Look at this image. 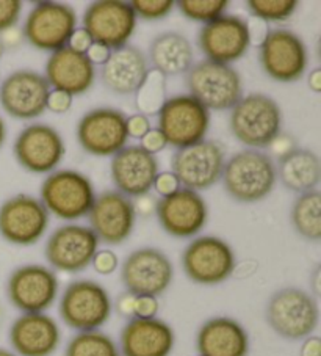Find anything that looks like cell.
Instances as JSON below:
<instances>
[{
	"label": "cell",
	"instance_id": "obj_13",
	"mask_svg": "<svg viewBox=\"0 0 321 356\" xmlns=\"http://www.w3.org/2000/svg\"><path fill=\"white\" fill-rule=\"evenodd\" d=\"M77 138L80 146L92 156H115L127 145V116L110 107L91 110L79 122Z\"/></svg>",
	"mask_w": 321,
	"mask_h": 356
},
{
	"label": "cell",
	"instance_id": "obj_47",
	"mask_svg": "<svg viewBox=\"0 0 321 356\" xmlns=\"http://www.w3.org/2000/svg\"><path fill=\"white\" fill-rule=\"evenodd\" d=\"M91 46H92V40L85 29H76V32L72 33L69 40V44H67V47H71L72 51L80 52V54L88 52V49Z\"/></svg>",
	"mask_w": 321,
	"mask_h": 356
},
{
	"label": "cell",
	"instance_id": "obj_24",
	"mask_svg": "<svg viewBox=\"0 0 321 356\" xmlns=\"http://www.w3.org/2000/svg\"><path fill=\"white\" fill-rule=\"evenodd\" d=\"M60 342L58 323L44 312L22 314L10 328V343L19 356H52Z\"/></svg>",
	"mask_w": 321,
	"mask_h": 356
},
{
	"label": "cell",
	"instance_id": "obj_50",
	"mask_svg": "<svg viewBox=\"0 0 321 356\" xmlns=\"http://www.w3.org/2000/svg\"><path fill=\"white\" fill-rule=\"evenodd\" d=\"M299 356H321V339L318 336H308L301 346Z\"/></svg>",
	"mask_w": 321,
	"mask_h": 356
},
{
	"label": "cell",
	"instance_id": "obj_15",
	"mask_svg": "<svg viewBox=\"0 0 321 356\" xmlns=\"http://www.w3.org/2000/svg\"><path fill=\"white\" fill-rule=\"evenodd\" d=\"M47 228V209L33 196L16 195L0 206V236L10 243L28 247L38 242Z\"/></svg>",
	"mask_w": 321,
	"mask_h": 356
},
{
	"label": "cell",
	"instance_id": "obj_31",
	"mask_svg": "<svg viewBox=\"0 0 321 356\" xmlns=\"http://www.w3.org/2000/svg\"><path fill=\"white\" fill-rule=\"evenodd\" d=\"M290 218L302 238L318 242L321 238V193L318 190L301 193L293 202Z\"/></svg>",
	"mask_w": 321,
	"mask_h": 356
},
{
	"label": "cell",
	"instance_id": "obj_44",
	"mask_svg": "<svg viewBox=\"0 0 321 356\" xmlns=\"http://www.w3.org/2000/svg\"><path fill=\"white\" fill-rule=\"evenodd\" d=\"M246 26H248V35H249V42L251 44H256L261 47L262 42L267 40L270 33V26L262 19H257V17H251V19H246Z\"/></svg>",
	"mask_w": 321,
	"mask_h": 356
},
{
	"label": "cell",
	"instance_id": "obj_54",
	"mask_svg": "<svg viewBox=\"0 0 321 356\" xmlns=\"http://www.w3.org/2000/svg\"><path fill=\"white\" fill-rule=\"evenodd\" d=\"M0 356H17L15 352H11L8 348H3L0 347Z\"/></svg>",
	"mask_w": 321,
	"mask_h": 356
},
{
	"label": "cell",
	"instance_id": "obj_52",
	"mask_svg": "<svg viewBox=\"0 0 321 356\" xmlns=\"http://www.w3.org/2000/svg\"><path fill=\"white\" fill-rule=\"evenodd\" d=\"M311 282H312L313 296L315 297H320V293H321V268H320V266L313 270Z\"/></svg>",
	"mask_w": 321,
	"mask_h": 356
},
{
	"label": "cell",
	"instance_id": "obj_3",
	"mask_svg": "<svg viewBox=\"0 0 321 356\" xmlns=\"http://www.w3.org/2000/svg\"><path fill=\"white\" fill-rule=\"evenodd\" d=\"M281 107L267 95L243 96L231 110V132L240 143L252 149L268 148L281 132Z\"/></svg>",
	"mask_w": 321,
	"mask_h": 356
},
{
	"label": "cell",
	"instance_id": "obj_6",
	"mask_svg": "<svg viewBox=\"0 0 321 356\" xmlns=\"http://www.w3.org/2000/svg\"><path fill=\"white\" fill-rule=\"evenodd\" d=\"M94 200L91 181L76 170L52 171L41 187V202L47 212L66 222L88 216Z\"/></svg>",
	"mask_w": 321,
	"mask_h": 356
},
{
	"label": "cell",
	"instance_id": "obj_26",
	"mask_svg": "<svg viewBox=\"0 0 321 356\" xmlns=\"http://www.w3.org/2000/svg\"><path fill=\"white\" fill-rule=\"evenodd\" d=\"M46 81L49 87L71 95H83L88 91L96 79V67L86 57V54L63 47L52 52L46 63Z\"/></svg>",
	"mask_w": 321,
	"mask_h": 356
},
{
	"label": "cell",
	"instance_id": "obj_32",
	"mask_svg": "<svg viewBox=\"0 0 321 356\" xmlns=\"http://www.w3.org/2000/svg\"><path fill=\"white\" fill-rule=\"evenodd\" d=\"M65 356H121L120 347L102 331H82L67 342Z\"/></svg>",
	"mask_w": 321,
	"mask_h": 356
},
{
	"label": "cell",
	"instance_id": "obj_27",
	"mask_svg": "<svg viewBox=\"0 0 321 356\" xmlns=\"http://www.w3.org/2000/svg\"><path fill=\"white\" fill-rule=\"evenodd\" d=\"M149 72V61L138 47L124 46L112 51L102 65L101 79L105 88L116 95H133Z\"/></svg>",
	"mask_w": 321,
	"mask_h": 356
},
{
	"label": "cell",
	"instance_id": "obj_46",
	"mask_svg": "<svg viewBox=\"0 0 321 356\" xmlns=\"http://www.w3.org/2000/svg\"><path fill=\"white\" fill-rule=\"evenodd\" d=\"M151 131V122L145 115H133L127 118V134L129 137L143 138Z\"/></svg>",
	"mask_w": 321,
	"mask_h": 356
},
{
	"label": "cell",
	"instance_id": "obj_5",
	"mask_svg": "<svg viewBox=\"0 0 321 356\" xmlns=\"http://www.w3.org/2000/svg\"><path fill=\"white\" fill-rule=\"evenodd\" d=\"M113 303L104 286L91 280H79L66 287L60 300V316L67 327L94 331L110 321Z\"/></svg>",
	"mask_w": 321,
	"mask_h": 356
},
{
	"label": "cell",
	"instance_id": "obj_38",
	"mask_svg": "<svg viewBox=\"0 0 321 356\" xmlns=\"http://www.w3.org/2000/svg\"><path fill=\"white\" fill-rule=\"evenodd\" d=\"M91 264L99 275H112L118 268L120 259L112 250H97Z\"/></svg>",
	"mask_w": 321,
	"mask_h": 356
},
{
	"label": "cell",
	"instance_id": "obj_28",
	"mask_svg": "<svg viewBox=\"0 0 321 356\" xmlns=\"http://www.w3.org/2000/svg\"><path fill=\"white\" fill-rule=\"evenodd\" d=\"M196 348L199 356H248L249 334L231 317H213L197 331Z\"/></svg>",
	"mask_w": 321,
	"mask_h": 356
},
{
	"label": "cell",
	"instance_id": "obj_40",
	"mask_svg": "<svg viewBox=\"0 0 321 356\" xmlns=\"http://www.w3.org/2000/svg\"><path fill=\"white\" fill-rule=\"evenodd\" d=\"M160 305L157 297H137L133 318H156Z\"/></svg>",
	"mask_w": 321,
	"mask_h": 356
},
{
	"label": "cell",
	"instance_id": "obj_36",
	"mask_svg": "<svg viewBox=\"0 0 321 356\" xmlns=\"http://www.w3.org/2000/svg\"><path fill=\"white\" fill-rule=\"evenodd\" d=\"M176 2L172 0H133L131 7L137 17L146 21H158L168 16Z\"/></svg>",
	"mask_w": 321,
	"mask_h": 356
},
{
	"label": "cell",
	"instance_id": "obj_30",
	"mask_svg": "<svg viewBox=\"0 0 321 356\" xmlns=\"http://www.w3.org/2000/svg\"><path fill=\"white\" fill-rule=\"evenodd\" d=\"M276 173L283 187L301 195L318 187L321 181V163L313 151L296 148L288 156L281 159Z\"/></svg>",
	"mask_w": 321,
	"mask_h": 356
},
{
	"label": "cell",
	"instance_id": "obj_35",
	"mask_svg": "<svg viewBox=\"0 0 321 356\" xmlns=\"http://www.w3.org/2000/svg\"><path fill=\"white\" fill-rule=\"evenodd\" d=\"M298 5L296 0H249L248 8L252 17L268 24L288 19L298 8Z\"/></svg>",
	"mask_w": 321,
	"mask_h": 356
},
{
	"label": "cell",
	"instance_id": "obj_45",
	"mask_svg": "<svg viewBox=\"0 0 321 356\" xmlns=\"http://www.w3.org/2000/svg\"><path fill=\"white\" fill-rule=\"evenodd\" d=\"M157 201L158 200L156 198V196H152L151 193L140 195V196H137V198L132 200L133 211L140 217H151L152 213H156Z\"/></svg>",
	"mask_w": 321,
	"mask_h": 356
},
{
	"label": "cell",
	"instance_id": "obj_16",
	"mask_svg": "<svg viewBox=\"0 0 321 356\" xmlns=\"http://www.w3.org/2000/svg\"><path fill=\"white\" fill-rule=\"evenodd\" d=\"M99 250V238L88 226L65 225L55 229L46 243V259L65 273H79L88 268Z\"/></svg>",
	"mask_w": 321,
	"mask_h": 356
},
{
	"label": "cell",
	"instance_id": "obj_1",
	"mask_svg": "<svg viewBox=\"0 0 321 356\" xmlns=\"http://www.w3.org/2000/svg\"><path fill=\"white\" fill-rule=\"evenodd\" d=\"M223 179L226 192L238 202H257L273 192L277 173L268 154L258 149H245L224 163Z\"/></svg>",
	"mask_w": 321,
	"mask_h": 356
},
{
	"label": "cell",
	"instance_id": "obj_22",
	"mask_svg": "<svg viewBox=\"0 0 321 356\" xmlns=\"http://www.w3.org/2000/svg\"><path fill=\"white\" fill-rule=\"evenodd\" d=\"M90 228L99 242L120 245L126 242L135 228L137 213L132 200L120 192H104L96 196L94 204L88 213Z\"/></svg>",
	"mask_w": 321,
	"mask_h": 356
},
{
	"label": "cell",
	"instance_id": "obj_17",
	"mask_svg": "<svg viewBox=\"0 0 321 356\" xmlns=\"http://www.w3.org/2000/svg\"><path fill=\"white\" fill-rule=\"evenodd\" d=\"M60 282L51 268L38 264L24 266L11 273L7 292L11 305L24 314L44 312L58 297Z\"/></svg>",
	"mask_w": 321,
	"mask_h": 356
},
{
	"label": "cell",
	"instance_id": "obj_4",
	"mask_svg": "<svg viewBox=\"0 0 321 356\" xmlns=\"http://www.w3.org/2000/svg\"><path fill=\"white\" fill-rule=\"evenodd\" d=\"M190 96L210 110H232L243 97L242 77L231 65L204 60L187 72Z\"/></svg>",
	"mask_w": 321,
	"mask_h": 356
},
{
	"label": "cell",
	"instance_id": "obj_11",
	"mask_svg": "<svg viewBox=\"0 0 321 356\" xmlns=\"http://www.w3.org/2000/svg\"><path fill=\"white\" fill-rule=\"evenodd\" d=\"M77 15L72 7L58 2H40L24 22L22 35L40 51L57 52L67 47L76 32Z\"/></svg>",
	"mask_w": 321,
	"mask_h": 356
},
{
	"label": "cell",
	"instance_id": "obj_12",
	"mask_svg": "<svg viewBox=\"0 0 321 356\" xmlns=\"http://www.w3.org/2000/svg\"><path fill=\"white\" fill-rule=\"evenodd\" d=\"M138 17L131 3L121 0H99L91 3L83 15V27L92 42L110 51L127 46L137 30Z\"/></svg>",
	"mask_w": 321,
	"mask_h": 356
},
{
	"label": "cell",
	"instance_id": "obj_20",
	"mask_svg": "<svg viewBox=\"0 0 321 356\" xmlns=\"http://www.w3.org/2000/svg\"><path fill=\"white\" fill-rule=\"evenodd\" d=\"M156 213L170 236L188 238L199 234L208 218V207L199 192L181 187L176 193L157 201Z\"/></svg>",
	"mask_w": 321,
	"mask_h": 356
},
{
	"label": "cell",
	"instance_id": "obj_43",
	"mask_svg": "<svg viewBox=\"0 0 321 356\" xmlns=\"http://www.w3.org/2000/svg\"><path fill=\"white\" fill-rule=\"evenodd\" d=\"M72 107V96L65 93V91L58 90H51V95H49L47 99V110H51L54 113L63 115L69 112Z\"/></svg>",
	"mask_w": 321,
	"mask_h": 356
},
{
	"label": "cell",
	"instance_id": "obj_14",
	"mask_svg": "<svg viewBox=\"0 0 321 356\" xmlns=\"http://www.w3.org/2000/svg\"><path fill=\"white\" fill-rule=\"evenodd\" d=\"M308 63L306 44L292 30H270L261 46V65L273 81L290 83L304 76Z\"/></svg>",
	"mask_w": 321,
	"mask_h": 356
},
{
	"label": "cell",
	"instance_id": "obj_39",
	"mask_svg": "<svg viewBox=\"0 0 321 356\" xmlns=\"http://www.w3.org/2000/svg\"><path fill=\"white\" fill-rule=\"evenodd\" d=\"M298 146H296V140L292 137V135L279 132L273 138V141L268 145V149L271 152L270 157H274L277 161H281L282 157L288 156L290 152L295 151Z\"/></svg>",
	"mask_w": 321,
	"mask_h": 356
},
{
	"label": "cell",
	"instance_id": "obj_19",
	"mask_svg": "<svg viewBox=\"0 0 321 356\" xmlns=\"http://www.w3.org/2000/svg\"><path fill=\"white\" fill-rule=\"evenodd\" d=\"M13 151L17 163L35 175L52 173L66 152L58 131L47 124H32L24 129L17 135Z\"/></svg>",
	"mask_w": 321,
	"mask_h": 356
},
{
	"label": "cell",
	"instance_id": "obj_29",
	"mask_svg": "<svg viewBox=\"0 0 321 356\" xmlns=\"http://www.w3.org/2000/svg\"><path fill=\"white\" fill-rule=\"evenodd\" d=\"M149 60L154 70L162 72L165 77L183 74L193 66V46L183 35L166 32L151 42Z\"/></svg>",
	"mask_w": 321,
	"mask_h": 356
},
{
	"label": "cell",
	"instance_id": "obj_41",
	"mask_svg": "<svg viewBox=\"0 0 321 356\" xmlns=\"http://www.w3.org/2000/svg\"><path fill=\"white\" fill-rule=\"evenodd\" d=\"M154 188L156 192L162 196H170L176 193L179 188H181V184H179L177 177L171 173V171H163V173H158L156 181H154Z\"/></svg>",
	"mask_w": 321,
	"mask_h": 356
},
{
	"label": "cell",
	"instance_id": "obj_8",
	"mask_svg": "<svg viewBox=\"0 0 321 356\" xmlns=\"http://www.w3.org/2000/svg\"><path fill=\"white\" fill-rule=\"evenodd\" d=\"M208 129L210 112L190 95L171 97L158 112V131L176 149L199 143Z\"/></svg>",
	"mask_w": 321,
	"mask_h": 356
},
{
	"label": "cell",
	"instance_id": "obj_2",
	"mask_svg": "<svg viewBox=\"0 0 321 356\" xmlns=\"http://www.w3.org/2000/svg\"><path fill=\"white\" fill-rule=\"evenodd\" d=\"M265 317L277 336L299 341L317 330L320 309L317 300L308 292L298 287H283L270 297Z\"/></svg>",
	"mask_w": 321,
	"mask_h": 356
},
{
	"label": "cell",
	"instance_id": "obj_33",
	"mask_svg": "<svg viewBox=\"0 0 321 356\" xmlns=\"http://www.w3.org/2000/svg\"><path fill=\"white\" fill-rule=\"evenodd\" d=\"M135 102H137V108L140 110V115L152 116L158 115L160 110L168 101L166 97V77L156 70H149L145 82L135 93Z\"/></svg>",
	"mask_w": 321,
	"mask_h": 356
},
{
	"label": "cell",
	"instance_id": "obj_10",
	"mask_svg": "<svg viewBox=\"0 0 321 356\" xmlns=\"http://www.w3.org/2000/svg\"><path fill=\"white\" fill-rule=\"evenodd\" d=\"M121 280L135 297H160L174 280V267L168 256L157 248H140L126 257Z\"/></svg>",
	"mask_w": 321,
	"mask_h": 356
},
{
	"label": "cell",
	"instance_id": "obj_25",
	"mask_svg": "<svg viewBox=\"0 0 321 356\" xmlns=\"http://www.w3.org/2000/svg\"><path fill=\"white\" fill-rule=\"evenodd\" d=\"M176 343L171 325L162 318H131L121 331L122 356H170Z\"/></svg>",
	"mask_w": 321,
	"mask_h": 356
},
{
	"label": "cell",
	"instance_id": "obj_37",
	"mask_svg": "<svg viewBox=\"0 0 321 356\" xmlns=\"http://www.w3.org/2000/svg\"><path fill=\"white\" fill-rule=\"evenodd\" d=\"M22 13L19 0H0V33L16 27Z\"/></svg>",
	"mask_w": 321,
	"mask_h": 356
},
{
	"label": "cell",
	"instance_id": "obj_55",
	"mask_svg": "<svg viewBox=\"0 0 321 356\" xmlns=\"http://www.w3.org/2000/svg\"><path fill=\"white\" fill-rule=\"evenodd\" d=\"M197 356H199V355H197Z\"/></svg>",
	"mask_w": 321,
	"mask_h": 356
},
{
	"label": "cell",
	"instance_id": "obj_23",
	"mask_svg": "<svg viewBox=\"0 0 321 356\" xmlns=\"http://www.w3.org/2000/svg\"><path fill=\"white\" fill-rule=\"evenodd\" d=\"M110 168L116 188L127 198L149 193L160 173V163L156 156L146 152L141 146H126L116 152Z\"/></svg>",
	"mask_w": 321,
	"mask_h": 356
},
{
	"label": "cell",
	"instance_id": "obj_53",
	"mask_svg": "<svg viewBox=\"0 0 321 356\" xmlns=\"http://www.w3.org/2000/svg\"><path fill=\"white\" fill-rule=\"evenodd\" d=\"M5 138H7V124H5L3 118H2V116H0V148H2V146H3Z\"/></svg>",
	"mask_w": 321,
	"mask_h": 356
},
{
	"label": "cell",
	"instance_id": "obj_21",
	"mask_svg": "<svg viewBox=\"0 0 321 356\" xmlns=\"http://www.w3.org/2000/svg\"><path fill=\"white\" fill-rule=\"evenodd\" d=\"M251 46L246 19L221 16L206 24L199 32V47L208 61L229 65L243 58Z\"/></svg>",
	"mask_w": 321,
	"mask_h": 356
},
{
	"label": "cell",
	"instance_id": "obj_34",
	"mask_svg": "<svg viewBox=\"0 0 321 356\" xmlns=\"http://www.w3.org/2000/svg\"><path fill=\"white\" fill-rule=\"evenodd\" d=\"M176 5L187 19L204 22L206 26V24L224 16L229 2L227 0H179Z\"/></svg>",
	"mask_w": 321,
	"mask_h": 356
},
{
	"label": "cell",
	"instance_id": "obj_9",
	"mask_svg": "<svg viewBox=\"0 0 321 356\" xmlns=\"http://www.w3.org/2000/svg\"><path fill=\"white\" fill-rule=\"evenodd\" d=\"M224 163V149L221 145L213 140H202L176 151L171 159V173L183 188L201 192L221 179Z\"/></svg>",
	"mask_w": 321,
	"mask_h": 356
},
{
	"label": "cell",
	"instance_id": "obj_18",
	"mask_svg": "<svg viewBox=\"0 0 321 356\" xmlns=\"http://www.w3.org/2000/svg\"><path fill=\"white\" fill-rule=\"evenodd\" d=\"M51 87L40 72L19 70L0 83V106L17 120L38 118L47 110Z\"/></svg>",
	"mask_w": 321,
	"mask_h": 356
},
{
	"label": "cell",
	"instance_id": "obj_42",
	"mask_svg": "<svg viewBox=\"0 0 321 356\" xmlns=\"http://www.w3.org/2000/svg\"><path fill=\"white\" fill-rule=\"evenodd\" d=\"M141 148H143L146 152L156 156L157 152L163 151L166 146H168V141H166L165 135L158 131V129H151L143 138H141Z\"/></svg>",
	"mask_w": 321,
	"mask_h": 356
},
{
	"label": "cell",
	"instance_id": "obj_7",
	"mask_svg": "<svg viewBox=\"0 0 321 356\" xmlns=\"http://www.w3.org/2000/svg\"><path fill=\"white\" fill-rule=\"evenodd\" d=\"M236 264V253L231 245L215 236L196 237L182 254L185 275L202 286H217L229 280Z\"/></svg>",
	"mask_w": 321,
	"mask_h": 356
},
{
	"label": "cell",
	"instance_id": "obj_48",
	"mask_svg": "<svg viewBox=\"0 0 321 356\" xmlns=\"http://www.w3.org/2000/svg\"><path fill=\"white\" fill-rule=\"evenodd\" d=\"M135 300H137V297L132 296L131 292H124L121 293V296L118 297V300H116V311H118V314L122 316L124 318H133V314H135Z\"/></svg>",
	"mask_w": 321,
	"mask_h": 356
},
{
	"label": "cell",
	"instance_id": "obj_51",
	"mask_svg": "<svg viewBox=\"0 0 321 356\" xmlns=\"http://www.w3.org/2000/svg\"><path fill=\"white\" fill-rule=\"evenodd\" d=\"M308 88H311L313 93H321V70L320 67L313 70L311 74H308Z\"/></svg>",
	"mask_w": 321,
	"mask_h": 356
},
{
	"label": "cell",
	"instance_id": "obj_49",
	"mask_svg": "<svg viewBox=\"0 0 321 356\" xmlns=\"http://www.w3.org/2000/svg\"><path fill=\"white\" fill-rule=\"evenodd\" d=\"M110 54H112L110 49H107L102 44H96V42H92V46L88 49V52H86V57H88L91 63L96 66V65H104L105 61L108 60Z\"/></svg>",
	"mask_w": 321,
	"mask_h": 356
}]
</instances>
